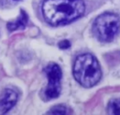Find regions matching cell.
I'll list each match as a JSON object with an SVG mask.
<instances>
[{"mask_svg": "<svg viewBox=\"0 0 120 115\" xmlns=\"http://www.w3.org/2000/svg\"><path fill=\"white\" fill-rule=\"evenodd\" d=\"M82 0H44L41 10L44 20L56 26L69 23L84 13Z\"/></svg>", "mask_w": 120, "mask_h": 115, "instance_id": "obj_1", "label": "cell"}, {"mask_svg": "<svg viewBox=\"0 0 120 115\" xmlns=\"http://www.w3.org/2000/svg\"><path fill=\"white\" fill-rule=\"evenodd\" d=\"M101 68L97 58L84 53L79 55L73 65V76L75 79L83 87H93L101 79Z\"/></svg>", "mask_w": 120, "mask_h": 115, "instance_id": "obj_2", "label": "cell"}, {"mask_svg": "<svg viewBox=\"0 0 120 115\" xmlns=\"http://www.w3.org/2000/svg\"><path fill=\"white\" fill-rule=\"evenodd\" d=\"M120 29V18L118 15L106 12L99 15L93 23V32L96 37L102 42L112 41Z\"/></svg>", "mask_w": 120, "mask_h": 115, "instance_id": "obj_3", "label": "cell"}, {"mask_svg": "<svg viewBox=\"0 0 120 115\" xmlns=\"http://www.w3.org/2000/svg\"><path fill=\"white\" fill-rule=\"evenodd\" d=\"M44 71L48 78V85L44 91V96L46 99L56 98L61 91V68L58 65L52 63L46 66Z\"/></svg>", "mask_w": 120, "mask_h": 115, "instance_id": "obj_4", "label": "cell"}, {"mask_svg": "<svg viewBox=\"0 0 120 115\" xmlns=\"http://www.w3.org/2000/svg\"><path fill=\"white\" fill-rule=\"evenodd\" d=\"M18 93L12 89H6L0 95V115L7 113L16 104Z\"/></svg>", "mask_w": 120, "mask_h": 115, "instance_id": "obj_5", "label": "cell"}, {"mask_svg": "<svg viewBox=\"0 0 120 115\" xmlns=\"http://www.w3.org/2000/svg\"><path fill=\"white\" fill-rule=\"evenodd\" d=\"M27 24V15L26 13L22 10L21 15L13 22H10L8 23V29L9 31H15L19 29H23Z\"/></svg>", "mask_w": 120, "mask_h": 115, "instance_id": "obj_6", "label": "cell"}, {"mask_svg": "<svg viewBox=\"0 0 120 115\" xmlns=\"http://www.w3.org/2000/svg\"><path fill=\"white\" fill-rule=\"evenodd\" d=\"M107 111L110 114L120 115V100H118V99L111 100L108 104Z\"/></svg>", "mask_w": 120, "mask_h": 115, "instance_id": "obj_7", "label": "cell"}, {"mask_svg": "<svg viewBox=\"0 0 120 115\" xmlns=\"http://www.w3.org/2000/svg\"><path fill=\"white\" fill-rule=\"evenodd\" d=\"M71 111L65 106L63 105H58V106H55L53 107L51 110L48 111V113H52V114H68V113H70Z\"/></svg>", "mask_w": 120, "mask_h": 115, "instance_id": "obj_8", "label": "cell"}, {"mask_svg": "<svg viewBox=\"0 0 120 115\" xmlns=\"http://www.w3.org/2000/svg\"><path fill=\"white\" fill-rule=\"evenodd\" d=\"M21 0H0V5L2 7H10L17 4Z\"/></svg>", "mask_w": 120, "mask_h": 115, "instance_id": "obj_9", "label": "cell"}, {"mask_svg": "<svg viewBox=\"0 0 120 115\" xmlns=\"http://www.w3.org/2000/svg\"><path fill=\"white\" fill-rule=\"evenodd\" d=\"M69 46H70V43L68 40H63L59 43V47L61 49H68V48H69Z\"/></svg>", "mask_w": 120, "mask_h": 115, "instance_id": "obj_10", "label": "cell"}]
</instances>
